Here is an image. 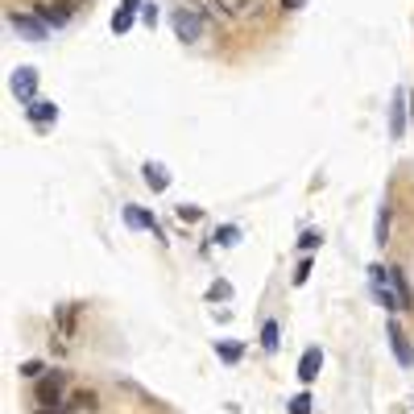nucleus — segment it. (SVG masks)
Returning <instances> with one entry per match:
<instances>
[{"label": "nucleus", "mask_w": 414, "mask_h": 414, "mask_svg": "<svg viewBox=\"0 0 414 414\" xmlns=\"http://www.w3.org/2000/svg\"><path fill=\"white\" fill-rule=\"evenodd\" d=\"M368 286H373V298H377L385 311H402L398 290H394V282H389V265H368Z\"/></svg>", "instance_id": "obj_1"}, {"label": "nucleus", "mask_w": 414, "mask_h": 414, "mask_svg": "<svg viewBox=\"0 0 414 414\" xmlns=\"http://www.w3.org/2000/svg\"><path fill=\"white\" fill-rule=\"evenodd\" d=\"M170 25H174L179 42H186V46L203 38V17H199L195 8H174V13H170Z\"/></svg>", "instance_id": "obj_2"}, {"label": "nucleus", "mask_w": 414, "mask_h": 414, "mask_svg": "<svg viewBox=\"0 0 414 414\" xmlns=\"http://www.w3.org/2000/svg\"><path fill=\"white\" fill-rule=\"evenodd\" d=\"M8 25H13V29H17L21 38H29V42H46V38H50V25L42 21V17H29V13H17V8L8 13Z\"/></svg>", "instance_id": "obj_3"}, {"label": "nucleus", "mask_w": 414, "mask_h": 414, "mask_svg": "<svg viewBox=\"0 0 414 414\" xmlns=\"http://www.w3.org/2000/svg\"><path fill=\"white\" fill-rule=\"evenodd\" d=\"M385 336H389V348H394V361L402 368H410L414 365V348H410V340H406V331H402V323L398 319H389V327H385Z\"/></svg>", "instance_id": "obj_4"}, {"label": "nucleus", "mask_w": 414, "mask_h": 414, "mask_svg": "<svg viewBox=\"0 0 414 414\" xmlns=\"http://www.w3.org/2000/svg\"><path fill=\"white\" fill-rule=\"evenodd\" d=\"M8 88H13V95H17L21 104H34V95H38V71H34V67H21V71H13Z\"/></svg>", "instance_id": "obj_5"}, {"label": "nucleus", "mask_w": 414, "mask_h": 414, "mask_svg": "<svg viewBox=\"0 0 414 414\" xmlns=\"http://www.w3.org/2000/svg\"><path fill=\"white\" fill-rule=\"evenodd\" d=\"M125 228L153 232L158 240H166V236H162V228H158V220H153V212H145V207H137V203H125Z\"/></svg>", "instance_id": "obj_6"}, {"label": "nucleus", "mask_w": 414, "mask_h": 414, "mask_svg": "<svg viewBox=\"0 0 414 414\" xmlns=\"http://www.w3.org/2000/svg\"><path fill=\"white\" fill-rule=\"evenodd\" d=\"M62 389H67V373H46L38 381V402L42 406H58L62 402Z\"/></svg>", "instance_id": "obj_7"}, {"label": "nucleus", "mask_w": 414, "mask_h": 414, "mask_svg": "<svg viewBox=\"0 0 414 414\" xmlns=\"http://www.w3.org/2000/svg\"><path fill=\"white\" fill-rule=\"evenodd\" d=\"M25 116L38 125V129H46L58 120V104H50V99H34V104H25Z\"/></svg>", "instance_id": "obj_8"}, {"label": "nucleus", "mask_w": 414, "mask_h": 414, "mask_svg": "<svg viewBox=\"0 0 414 414\" xmlns=\"http://www.w3.org/2000/svg\"><path fill=\"white\" fill-rule=\"evenodd\" d=\"M319 368H323V348H307V352H303V361H298V381H303V385H311V381L319 377Z\"/></svg>", "instance_id": "obj_9"}, {"label": "nucleus", "mask_w": 414, "mask_h": 414, "mask_svg": "<svg viewBox=\"0 0 414 414\" xmlns=\"http://www.w3.org/2000/svg\"><path fill=\"white\" fill-rule=\"evenodd\" d=\"M402 133H406V95L398 92L394 95V108H389V137L402 141Z\"/></svg>", "instance_id": "obj_10"}, {"label": "nucleus", "mask_w": 414, "mask_h": 414, "mask_svg": "<svg viewBox=\"0 0 414 414\" xmlns=\"http://www.w3.org/2000/svg\"><path fill=\"white\" fill-rule=\"evenodd\" d=\"M141 174H145V186H149V191H166V186H170L166 166H158V162H145V166H141Z\"/></svg>", "instance_id": "obj_11"}, {"label": "nucleus", "mask_w": 414, "mask_h": 414, "mask_svg": "<svg viewBox=\"0 0 414 414\" xmlns=\"http://www.w3.org/2000/svg\"><path fill=\"white\" fill-rule=\"evenodd\" d=\"M389 282H394V290H398L402 311H410V307H414V294H410V282H406V274H402L398 265H389Z\"/></svg>", "instance_id": "obj_12"}, {"label": "nucleus", "mask_w": 414, "mask_h": 414, "mask_svg": "<svg viewBox=\"0 0 414 414\" xmlns=\"http://www.w3.org/2000/svg\"><path fill=\"white\" fill-rule=\"evenodd\" d=\"M38 17H42L46 25H67V21H71L67 4H38Z\"/></svg>", "instance_id": "obj_13"}, {"label": "nucleus", "mask_w": 414, "mask_h": 414, "mask_svg": "<svg viewBox=\"0 0 414 414\" xmlns=\"http://www.w3.org/2000/svg\"><path fill=\"white\" fill-rule=\"evenodd\" d=\"M277 344H282V327H277V319H265L261 323V348L277 352Z\"/></svg>", "instance_id": "obj_14"}, {"label": "nucleus", "mask_w": 414, "mask_h": 414, "mask_svg": "<svg viewBox=\"0 0 414 414\" xmlns=\"http://www.w3.org/2000/svg\"><path fill=\"white\" fill-rule=\"evenodd\" d=\"M216 357H220V361H228V365H236V361L244 357V348H240L236 340H220V344H216Z\"/></svg>", "instance_id": "obj_15"}, {"label": "nucleus", "mask_w": 414, "mask_h": 414, "mask_svg": "<svg viewBox=\"0 0 414 414\" xmlns=\"http://www.w3.org/2000/svg\"><path fill=\"white\" fill-rule=\"evenodd\" d=\"M133 21H137V13L116 8V13H112V34H129V29H133Z\"/></svg>", "instance_id": "obj_16"}, {"label": "nucleus", "mask_w": 414, "mask_h": 414, "mask_svg": "<svg viewBox=\"0 0 414 414\" xmlns=\"http://www.w3.org/2000/svg\"><path fill=\"white\" fill-rule=\"evenodd\" d=\"M373 236H377V244H389V207L377 212V228H373Z\"/></svg>", "instance_id": "obj_17"}, {"label": "nucleus", "mask_w": 414, "mask_h": 414, "mask_svg": "<svg viewBox=\"0 0 414 414\" xmlns=\"http://www.w3.org/2000/svg\"><path fill=\"white\" fill-rule=\"evenodd\" d=\"M212 240H216V244H224V249H232V244L240 240V228H236V224H224V228H216Z\"/></svg>", "instance_id": "obj_18"}, {"label": "nucleus", "mask_w": 414, "mask_h": 414, "mask_svg": "<svg viewBox=\"0 0 414 414\" xmlns=\"http://www.w3.org/2000/svg\"><path fill=\"white\" fill-rule=\"evenodd\" d=\"M207 298H212V303H220V298L228 303V298H232V286H228V282H212V290H207Z\"/></svg>", "instance_id": "obj_19"}, {"label": "nucleus", "mask_w": 414, "mask_h": 414, "mask_svg": "<svg viewBox=\"0 0 414 414\" xmlns=\"http://www.w3.org/2000/svg\"><path fill=\"white\" fill-rule=\"evenodd\" d=\"M319 244H323V232H315V228L303 232V240H298V249H303V253H311V249H319Z\"/></svg>", "instance_id": "obj_20"}, {"label": "nucleus", "mask_w": 414, "mask_h": 414, "mask_svg": "<svg viewBox=\"0 0 414 414\" xmlns=\"http://www.w3.org/2000/svg\"><path fill=\"white\" fill-rule=\"evenodd\" d=\"M290 414H311V394H294L290 398Z\"/></svg>", "instance_id": "obj_21"}, {"label": "nucleus", "mask_w": 414, "mask_h": 414, "mask_svg": "<svg viewBox=\"0 0 414 414\" xmlns=\"http://www.w3.org/2000/svg\"><path fill=\"white\" fill-rule=\"evenodd\" d=\"M179 220H186V224L203 220V207H195V203H183V207H179Z\"/></svg>", "instance_id": "obj_22"}, {"label": "nucleus", "mask_w": 414, "mask_h": 414, "mask_svg": "<svg viewBox=\"0 0 414 414\" xmlns=\"http://www.w3.org/2000/svg\"><path fill=\"white\" fill-rule=\"evenodd\" d=\"M307 277H311V257H303V261H298V270H294V286H307Z\"/></svg>", "instance_id": "obj_23"}, {"label": "nucleus", "mask_w": 414, "mask_h": 414, "mask_svg": "<svg viewBox=\"0 0 414 414\" xmlns=\"http://www.w3.org/2000/svg\"><path fill=\"white\" fill-rule=\"evenodd\" d=\"M75 406H79V410H95V394L92 389H79V394H75Z\"/></svg>", "instance_id": "obj_24"}, {"label": "nucleus", "mask_w": 414, "mask_h": 414, "mask_svg": "<svg viewBox=\"0 0 414 414\" xmlns=\"http://www.w3.org/2000/svg\"><path fill=\"white\" fill-rule=\"evenodd\" d=\"M21 377H42V361H25V365H21Z\"/></svg>", "instance_id": "obj_25"}, {"label": "nucleus", "mask_w": 414, "mask_h": 414, "mask_svg": "<svg viewBox=\"0 0 414 414\" xmlns=\"http://www.w3.org/2000/svg\"><path fill=\"white\" fill-rule=\"evenodd\" d=\"M303 4H307V0H282V8H286V13H294V8H303Z\"/></svg>", "instance_id": "obj_26"}, {"label": "nucleus", "mask_w": 414, "mask_h": 414, "mask_svg": "<svg viewBox=\"0 0 414 414\" xmlns=\"http://www.w3.org/2000/svg\"><path fill=\"white\" fill-rule=\"evenodd\" d=\"M120 8H125V13H137V8H141V0H120Z\"/></svg>", "instance_id": "obj_27"}, {"label": "nucleus", "mask_w": 414, "mask_h": 414, "mask_svg": "<svg viewBox=\"0 0 414 414\" xmlns=\"http://www.w3.org/2000/svg\"><path fill=\"white\" fill-rule=\"evenodd\" d=\"M38 414H67V410H62V406H42Z\"/></svg>", "instance_id": "obj_28"}, {"label": "nucleus", "mask_w": 414, "mask_h": 414, "mask_svg": "<svg viewBox=\"0 0 414 414\" xmlns=\"http://www.w3.org/2000/svg\"><path fill=\"white\" fill-rule=\"evenodd\" d=\"M410 116H414V92H410Z\"/></svg>", "instance_id": "obj_29"}, {"label": "nucleus", "mask_w": 414, "mask_h": 414, "mask_svg": "<svg viewBox=\"0 0 414 414\" xmlns=\"http://www.w3.org/2000/svg\"><path fill=\"white\" fill-rule=\"evenodd\" d=\"M410 414H414V406H410Z\"/></svg>", "instance_id": "obj_30"}]
</instances>
